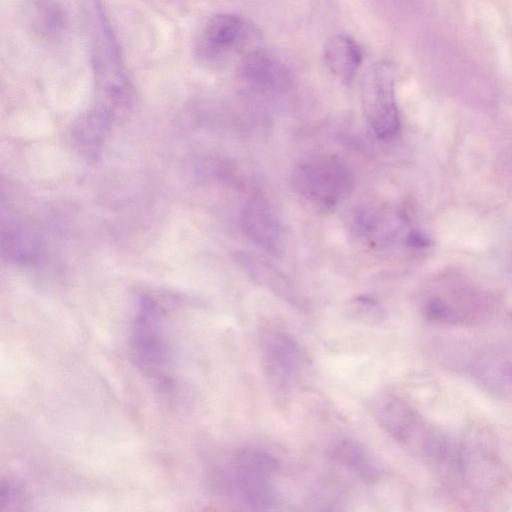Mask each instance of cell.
Masks as SVG:
<instances>
[{
  "label": "cell",
  "instance_id": "cell-1",
  "mask_svg": "<svg viewBox=\"0 0 512 512\" xmlns=\"http://www.w3.org/2000/svg\"><path fill=\"white\" fill-rule=\"evenodd\" d=\"M279 469L280 462L268 450L244 446L229 460L223 484L243 506L257 511L275 510L280 498L273 480Z\"/></svg>",
  "mask_w": 512,
  "mask_h": 512
},
{
  "label": "cell",
  "instance_id": "cell-2",
  "mask_svg": "<svg viewBox=\"0 0 512 512\" xmlns=\"http://www.w3.org/2000/svg\"><path fill=\"white\" fill-rule=\"evenodd\" d=\"M92 60L98 101L116 115L132 104L133 90L124 69L119 44L100 0L90 4Z\"/></svg>",
  "mask_w": 512,
  "mask_h": 512
},
{
  "label": "cell",
  "instance_id": "cell-3",
  "mask_svg": "<svg viewBox=\"0 0 512 512\" xmlns=\"http://www.w3.org/2000/svg\"><path fill=\"white\" fill-rule=\"evenodd\" d=\"M158 303L144 296L140 299L130 328V351L136 366L147 376L168 382L171 350Z\"/></svg>",
  "mask_w": 512,
  "mask_h": 512
},
{
  "label": "cell",
  "instance_id": "cell-4",
  "mask_svg": "<svg viewBox=\"0 0 512 512\" xmlns=\"http://www.w3.org/2000/svg\"><path fill=\"white\" fill-rule=\"evenodd\" d=\"M260 352L266 376L281 392L297 387L311 368L306 350L293 335L282 329L262 331Z\"/></svg>",
  "mask_w": 512,
  "mask_h": 512
},
{
  "label": "cell",
  "instance_id": "cell-5",
  "mask_svg": "<svg viewBox=\"0 0 512 512\" xmlns=\"http://www.w3.org/2000/svg\"><path fill=\"white\" fill-rule=\"evenodd\" d=\"M293 183L308 200L331 207L348 195L353 181L341 160L320 156L301 163L293 173Z\"/></svg>",
  "mask_w": 512,
  "mask_h": 512
},
{
  "label": "cell",
  "instance_id": "cell-6",
  "mask_svg": "<svg viewBox=\"0 0 512 512\" xmlns=\"http://www.w3.org/2000/svg\"><path fill=\"white\" fill-rule=\"evenodd\" d=\"M372 413L382 430L419 456L436 430L411 404L396 395L380 396L373 404Z\"/></svg>",
  "mask_w": 512,
  "mask_h": 512
},
{
  "label": "cell",
  "instance_id": "cell-7",
  "mask_svg": "<svg viewBox=\"0 0 512 512\" xmlns=\"http://www.w3.org/2000/svg\"><path fill=\"white\" fill-rule=\"evenodd\" d=\"M256 38V31L244 18L230 13L211 17L196 46L197 56L205 64H224L243 52Z\"/></svg>",
  "mask_w": 512,
  "mask_h": 512
},
{
  "label": "cell",
  "instance_id": "cell-8",
  "mask_svg": "<svg viewBox=\"0 0 512 512\" xmlns=\"http://www.w3.org/2000/svg\"><path fill=\"white\" fill-rule=\"evenodd\" d=\"M361 91L364 111L375 134L381 139L393 136L399 118L392 65L384 61L372 65L363 77Z\"/></svg>",
  "mask_w": 512,
  "mask_h": 512
},
{
  "label": "cell",
  "instance_id": "cell-9",
  "mask_svg": "<svg viewBox=\"0 0 512 512\" xmlns=\"http://www.w3.org/2000/svg\"><path fill=\"white\" fill-rule=\"evenodd\" d=\"M472 378L488 393L512 399V359L495 348H486L473 356L469 363Z\"/></svg>",
  "mask_w": 512,
  "mask_h": 512
},
{
  "label": "cell",
  "instance_id": "cell-10",
  "mask_svg": "<svg viewBox=\"0 0 512 512\" xmlns=\"http://www.w3.org/2000/svg\"><path fill=\"white\" fill-rule=\"evenodd\" d=\"M241 222L244 233L255 244L275 255L282 250L279 221L263 197L256 195L245 203Z\"/></svg>",
  "mask_w": 512,
  "mask_h": 512
},
{
  "label": "cell",
  "instance_id": "cell-11",
  "mask_svg": "<svg viewBox=\"0 0 512 512\" xmlns=\"http://www.w3.org/2000/svg\"><path fill=\"white\" fill-rule=\"evenodd\" d=\"M239 72L253 86L275 90L284 88L290 80L288 67L273 53L252 49L241 59Z\"/></svg>",
  "mask_w": 512,
  "mask_h": 512
},
{
  "label": "cell",
  "instance_id": "cell-12",
  "mask_svg": "<svg viewBox=\"0 0 512 512\" xmlns=\"http://www.w3.org/2000/svg\"><path fill=\"white\" fill-rule=\"evenodd\" d=\"M329 456L364 482H377L384 475V466L378 457L358 440L345 438L337 441L332 445Z\"/></svg>",
  "mask_w": 512,
  "mask_h": 512
},
{
  "label": "cell",
  "instance_id": "cell-13",
  "mask_svg": "<svg viewBox=\"0 0 512 512\" xmlns=\"http://www.w3.org/2000/svg\"><path fill=\"white\" fill-rule=\"evenodd\" d=\"M116 116L107 108L96 104L79 118L73 136L80 150L88 157L95 156L102 140Z\"/></svg>",
  "mask_w": 512,
  "mask_h": 512
},
{
  "label": "cell",
  "instance_id": "cell-14",
  "mask_svg": "<svg viewBox=\"0 0 512 512\" xmlns=\"http://www.w3.org/2000/svg\"><path fill=\"white\" fill-rule=\"evenodd\" d=\"M324 60L334 75L348 82L353 79L361 64L362 53L352 38L336 35L324 46Z\"/></svg>",
  "mask_w": 512,
  "mask_h": 512
},
{
  "label": "cell",
  "instance_id": "cell-15",
  "mask_svg": "<svg viewBox=\"0 0 512 512\" xmlns=\"http://www.w3.org/2000/svg\"><path fill=\"white\" fill-rule=\"evenodd\" d=\"M1 252L9 262L27 264L37 257L39 241L29 230L9 224L2 227Z\"/></svg>",
  "mask_w": 512,
  "mask_h": 512
},
{
  "label": "cell",
  "instance_id": "cell-16",
  "mask_svg": "<svg viewBox=\"0 0 512 512\" xmlns=\"http://www.w3.org/2000/svg\"><path fill=\"white\" fill-rule=\"evenodd\" d=\"M66 15L53 0H37L32 10V23L46 37H57L66 26Z\"/></svg>",
  "mask_w": 512,
  "mask_h": 512
},
{
  "label": "cell",
  "instance_id": "cell-17",
  "mask_svg": "<svg viewBox=\"0 0 512 512\" xmlns=\"http://www.w3.org/2000/svg\"><path fill=\"white\" fill-rule=\"evenodd\" d=\"M348 313L352 319L369 326L378 325L385 319L383 307L370 297L354 299Z\"/></svg>",
  "mask_w": 512,
  "mask_h": 512
},
{
  "label": "cell",
  "instance_id": "cell-18",
  "mask_svg": "<svg viewBox=\"0 0 512 512\" xmlns=\"http://www.w3.org/2000/svg\"><path fill=\"white\" fill-rule=\"evenodd\" d=\"M28 502V494L24 484L16 478L6 477L0 485V510L19 509Z\"/></svg>",
  "mask_w": 512,
  "mask_h": 512
}]
</instances>
